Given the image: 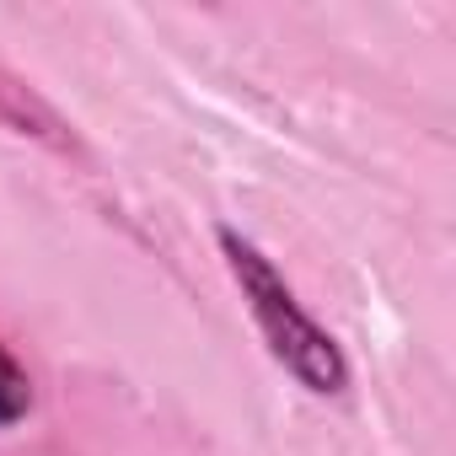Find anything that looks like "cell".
I'll list each match as a JSON object with an SVG mask.
<instances>
[{"mask_svg":"<svg viewBox=\"0 0 456 456\" xmlns=\"http://www.w3.org/2000/svg\"><path fill=\"white\" fill-rule=\"evenodd\" d=\"M33 408V387H28V370L17 365V354L0 344V429L17 424L22 413Z\"/></svg>","mask_w":456,"mask_h":456,"instance_id":"obj_2","label":"cell"},{"mask_svg":"<svg viewBox=\"0 0 456 456\" xmlns=\"http://www.w3.org/2000/svg\"><path fill=\"white\" fill-rule=\"evenodd\" d=\"M220 253H225V269H232V280H237V290H242V301H248V312H253V322H258L269 354H274L306 392H317V397L344 392V387H349L344 349H338L333 333L296 301V290L280 280V269H274L248 237H237L232 225H220Z\"/></svg>","mask_w":456,"mask_h":456,"instance_id":"obj_1","label":"cell"}]
</instances>
